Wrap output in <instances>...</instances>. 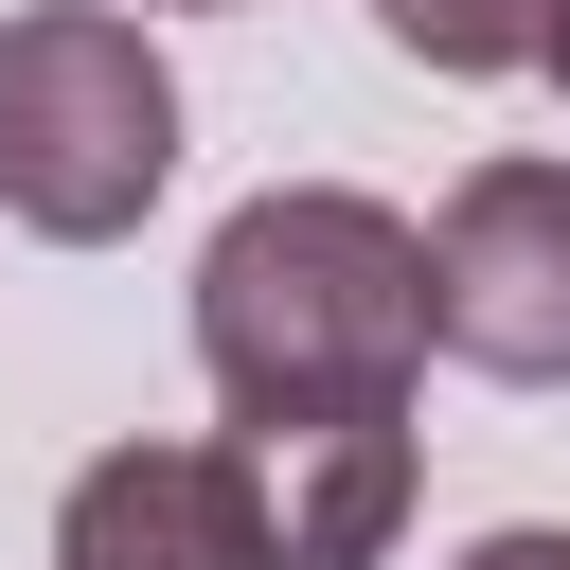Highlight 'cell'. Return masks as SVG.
<instances>
[{
  "mask_svg": "<svg viewBox=\"0 0 570 570\" xmlns=\"http://www.w3.org/2000/svg\"><path fill=\"white\" fill-rule=\"evenodd\" d=\"M160 178H178V71L142 53V18L107 0L0 18V214L53 249H107L160 214Z\"/></svg>",
  "mask_w": 570,
  "mask_h": 570,
  "instance_id": "obj_2",
  "label": "cell"
},
{
  "mask_svg": "<svg viewBox=\"0 0 570 570\" xmlns=\"http://www.w3.org/2000/svg\"><path fill=\"white\" fill-rule=\"evenodd\" d=\"M374 36L428 53V71H534L552 53V0H374Z\"/></svg>",
  "mask_w": 570,
  "mask_h": 570,
  "instance_id": "obj_6",
  "label": "cell"
},
{
  "mask_svg": "<svg viewBox=\"0 0 570 570\" xmlns=\"http://www.w3.org/2000/svg\"><path fill=\"white\" fill-rule=\"evenodd\" d=\"M267 570H374L410 517V410H321V428H232Z\"/></svg>",
  "mask_w": 570,
  "mask_h": 570,
  "instance_id": "obj_5",
  "label": "cell"
},
{
  "mask_svg": "<svg viewBox=\"0 0 570 570\" xmlns=\"http://www.w3.org/2000/svg\"><path fill=\"white\" fill-rule=\"evenodd\" d=\"M428 338L499 392H570V160H481L428 214Z\"/></svg>",
  "mask_w": 570,
  "mask_h": 570,
  "instance_id": "obj_3",
  "label": "cell"
},
{
  "mask_svg": "<svg viewBox=\"0 0 570 570\" xmlns=\"http://www.w3.org/2000/svg\"><path fill=\"white\" fill-rule=\"evenodd\" d=\"M53 570H267L249 463L232 445H107L53 499Z\"/></svg>",
  "mask_w": 570,
  "mask_h": 570,
  "instance_id": "obj_4",
  "label": "cell"
},
{
  "mask_svg": "<svg viewBox=\"0 0 570 570\" xmlns=\"http://www.w3.org/2000/svg\"><path fill=\"white\" fill-rule=\"evenodd\" d=\"M534 71H552V89H570V0H552V53H534Z\"/></svg>",
  "mask_w": 570,
  "mask_h": 570,
  "instance_id": "obj_8",
  "label": "cell"
},
{
  "mask_svg": "<svg viewBox=\"0 0 570 570\" xmlns=\"http://www.w3.org/2000/svg\"><path fill=\"white\" fill-rule=\"evenodd\" d=\"M463 570H570V534H552V517H517V534H481Z\"/></svg>",
  "mask_w": 570,
  "mask_h": 570,
  "instance_id": "obj_7",
  "label": "cell"
},
{
  "mask_svg": "<svg viewBox=\"0 0 570 570\" xmlns=\"http://www.w3.org/2000/svg\"><path fill=\"white\" fill-rule=\"evenodd\" d=\"M428 356V232L338 178H267L196 249V374L232 428H321V410H410Z\"/></svg>",
  "mask_w": 570,
  "mask_h": 570,
  "instance_id": "obj_1",
  "label": "cell"
}]
</instances>
